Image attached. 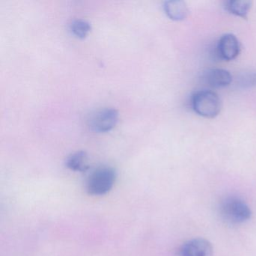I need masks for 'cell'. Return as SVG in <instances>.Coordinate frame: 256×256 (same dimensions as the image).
Here are the masks:
<instances>
[{
  "label": "cell",
  "instance_id": "cell-1",
  "mask_svg": "<svg viewBox=\"0 0 256 256\" xmlns=\"http://www.w3.org/2000/svg\"><path fill=\"white\" fill-rule=\"evenodd\" d=\"M191 106L199 116L212 119L220 114L222 102L220 96L214 91L199 90L192 96Z\"/></svg>",
  "mask_w": 256,
  "mask_h": 256
},
{
  "label": "cell",
  "instance_id": "cell-9",
  "mask_svg": "<svg viewBox=\"0 0 256 256\" xmlns=\"http://www.w3.org/2000/svg\"><path fill=\"white\" fill-rule=\"evenodd\" d=\"M252 2L248 0H229L224 2V8L230 14L246 19Z\"/></svg>",
  "mask_w": 256,
  "mask_h": 256
},
{
  "label": "cell",
  "instance_id": "cell-12",
  "mask_svg": "<svg viewBox=\"0 0 256 256\" xmlns=\"http://www.w3.org/2000/svg\"><path fill=\"white\" fill-rule=\"evenodd\" d=\"M238 84L240 88L245 89L256 86V71H248L242 73L238 77Z\"/></svg>",
  "mask_w": 256,
  "mask_h": 256
},
{
  "label": "cell",
  "instance_id": "cell-3",
  "mask_svg": "<svg viewBox=\"0 0 256 256\" xmlns=\"http://www.w3.org/2000/svg\"><path fill=\"white\" fill-rule=\"evenodd\" d=\"M114 169L108 166L96 169L86 181V190L92 196H103L108 192L116 180Z\"/></svg>",
  "mask_w": 256,
  "mask_h": 256
},
{
  "label": "cell",
  "instance_id": "cell-8",
  "mask_svg": "<svg viewBox=\"0 0 256 256\" xmlns=\"http://www.w3.org/2000/svg\"><path fill=\"white\" fill-rule=\"evenodd\" d=\"M166 16L174 22H181L188 16V8L186 4L181 0L166 1L163 5Z\"/></svg>",
  "mask_w": 256,
  "mask_h": 256
},
{
  "label": "cell",
  "instance_id": "cell-5",
  "mask_svg": "<svg viewBox=\"0 0 256 256\" xmlns=\"http://www.w3.org/2000/svg\"><path fill=\"white\" fill-rule=\"evenodd\" d=\"M240 52V44L236 36L226 34L222 36L217 44V54L224 61L234 60Z\"/></svg>",
  "mask_w": 256,
  "mask_h": 256
},
{
  "label": "cell",
  "instance_id": "cell-7",
  "mask_svg": "<svg viewBox=\"0 0 256 256\" xmlns=\"http://www.w3.org/2000/svg\"><path fill=\"white\" fill-rule=\"evenodd\" d=\"M232 76L223 68H208L202 74V80L205 84L212 88H223L232 84Z\"/></svg>",
  "mask_w": 256,
  "mask_h": 256
},
{
  "label": "cell",
  "instance_id": "cell-2",
  "mask_svg": "<svg viewBox=\"0 0 256 256\" xmlns=\"http://www.w3.org/2000/svg\"><path fill=\"white\" fill-rule=\"evenodd\" d=\"M222 217L232 224H241L250 220L252 212L245 202L235 196L226 198L220 205Z\"/></svg>",
  "mask_w": 256,
  "mask_h": 256
},
{
  "label": "cell",
  "instance_id": "cell-10",
  "mask_svg": "<svg viewBox=\"0 0 256 256\" xmlns=\"http://www.w3.org/2000/svg\"><path fill=\"white\" fill-rule=\"evenodd\" d=\"M88 156L84 151H78L71 154L67 158L66 164L70 170L74 172H86L89 166L88 162Z\"/></svg>",
  "mask_w": 256,
  "mask_h": 256
},
{
  "label": "cell",
  "instance_id": "cell-6",
  "mask_svg": "<svg viewBox=\"0 0 256 256\" xmlns=\"http://www.w3.org/2000/svg\"><path fill=\"white\" fill-rule=\"evenodd\" d=\"M180 256H212L214 250L209 241L196 238L186 241L180 248Z\"/></svg>",
  "mask_w": 256,
  "mask_h": 256
},
{
  "label": "cell",
  "instance_id": "cell-11",
  "mask_svg": "<svg viewBox=\"0 0 256 256\" xmlns=\"http://www.w3.org/2000/svg\"><path fill=\"white\" fill-rule=\"evenodd\" d=\"M91 29L92 28L90 24L84 19H76L70 24V30L72 34L80 40L86 38L90 32Z\"/></svg>",
  "mask_w": 256,
  "mask_h": 256
},
{
  "label": "cell",
  "instance_id": "cell-4",
  "mask_svg": "<svg viewBox=\"0 0 256 256\" xmlns=\"http://www.w3.org/2000/svg\"><path fill=\"white\" fill-rule=\"evenodd\" d=\"M119 121V112L113 108H106L96 110L88 119V126L97 133L112 131Z\"/></svg>",
  "mask_w": 256,
  "mask_h": 256
}]
</instances>
